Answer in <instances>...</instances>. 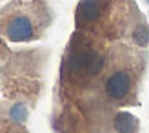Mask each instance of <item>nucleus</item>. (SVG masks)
I'll use <instances>...</instances> for the list:
<instances>
[{
    "instance_id": "7ed1b4c3",
    "label": "nucleus",
    "mask_w": 149,
    "mask_h": 133,
    "mask_svg": "<svg viewBox=\"0 0 149 133\" xmlns=\"http://www.w3.org/2000/svg\"><path fill=\"white\" fill-rule=\"evenodd\" d=\"M0 36V91L6 100L35 109L46 90L47 48L11 49Z\"/></svg>"
},
{
    "instance_id": "39448f33",
    "label": "nucleus",
    "mask_w": 149,
    "mask_h": 133,
    "mask_svg": "<svg viewBox=\"0 0 149 133\" xmlns=\"http://www.w3.org/2000/svg\"><path fill=\"white\" fill-rule=\"evenodd\" d=\"M53 130L56 133H140V120L125 109L82 113L64 104H55Z\"/></svg>"
},
{
    "instance_id": "0eeeda50",
    "label": "nucleus",
    "mask_w": 149,
    "mask_h": 133,
    "mask_svg": "<svg viewBox=\"0 0 149 133\" xmlns=\"http://www.w3.org/2000/svg\"><path fill=\"white\" fill-rule=\"evenodd\" d=\"M0 2H4V0H0Z\"/></svg>"
},
{
    "instance_id": "f03ea898",
    "label": "nucleus",
    "mask_w": 149,
    "mask_h": 133,
    "mask_svg": "<svg viewBox=\"0 0 149 133\" xmlns=\"http://www.w3.org/2000/svg\"><path fill=\"white\" fill-rule=\"evenodd\" d=\"M74 29L111 42L149 46V24L136 0H80Z\"/></svg>"
},
{
    "instance_id": "423d86ee",
    "label": "nucleus",
    "mask_w": 149,
    "mask_h": 133,
    "mask_svg": "<svg viewBox=\"0 0 149 133\" xmlns=\"http://www.w3.org/2000/svg\"><path fill=\"white\" fill-rule=\"evenodd\" d=\"M29 109L24 104L0 100V133H29Z\"/></svg>"
},
{
    "instance_id": "f257e3e1",
    "label": "nucleus",
    "mask_w": 149,
    "mask_h": 133,
    "mask_svg": "<svg viewBox=\"0 0 149 133\" xmlns=\"http://www.w3.org/2000/svg\"><path fill=\"white\" fill-rule=\"evenodd\" d=\"M149 51L74 29L62 53L55 104L82 113L118 111L140 104Z\"/></svg>"
},
{
    "instance_id": "20e7f679",
    "label": "nucleus",
    "mask_w": 149,
    "mask_h": 133,
    "mask_svg": "<svg viewBox=\"0 0 149 133\" xmlns=\"http://www.w3.org/2000/svg\"><path fill=\"white\" fill-rule=\"evenodd\" d=\"M55 22L49 0H9L0 6V36L13 44L38 42Z\"/></svg>"
}]
</instances>
